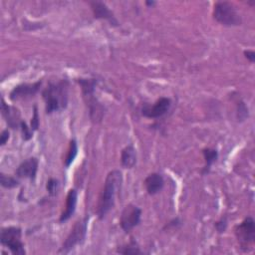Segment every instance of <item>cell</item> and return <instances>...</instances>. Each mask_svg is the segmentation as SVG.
Wrapping results in <instances>:
<instances>
[{"label":"cell","instance_id":"19","mask_svg":"<svg viewBox=\"0 0 255 255\" xmlns=\"http://www.w3.org/2000/svg\"><path fill=\"white\" fill-rule=\"evenodd\" d=\"M77 153H78V144H77V141L75 139H72L70 141V144H69V149H68V152H67V155H66V158L64 160V164L66 167H69L72 162L74 161L75 157L77 156Z\"/></svg>","mask_w":255,"mask_h":255},{"label":"cell","instance_id":"21","mask_svg":"<svg viewBox=\"0 0 255 255\" xmlns=\"http://www.w3.org/2000/svg\"><path fill=\"white\" fill-rule=\"evenodd\" d=\"M20 129H21V132H22V138H23L24 140H29V139L32 138L34 131L31 129V128H29V127L27 126V124H26L24 121L21 122Z\"/></svg>","mask_w":255,"mask_h":255},{"label":"cell","instance_id":"17","mask_svg":"<svg viewBox=\"0 0 255 255\" xmlns=\"http://www.w3.org/2000/svg\"><path fill=\"white\" fill-rule=\"evenodd\" d=\"M202 154H203L204 161H205V165H204V168H203L202 172L207 173L209 171L211 165L216 161V159L218 157V152L214 148L207 147V148H204L202 150Z\"/></svg>","mask_w":255,"mask_h":255},{"label":"cell","instance_id":"16","mask_svg":"<svg viewBox=\"0 0 255 255\" xmlns=\"http://www.w3.org/2000/svg\"><path fill=\"white\" fill-rule=\"evenodd\" d=\"M121 163L124 168H132L136 163V151L133 145L128 144L123 148L121 153Z\"/></svg>","mask_w":255,"mask_h":255},{"label":"cell","instance_id":"23","mask_svg":"<svg viewBox=\"0 0 255 255\" xmlns=\"http://www.w3.org/2000/svg\"><path fill=\"white\" fill-rule=\"evenodd\" d=\"M237 106H238L237 117L240 121H244L246 119V117H248V109L246 108V106L243 102H239Z\"/></svg>","mask_w":255,"mask_h":255},{"label":"cell","instance_id":"7","mask_svg":"<svg viewBox=\"0 0 255 255\" xmlns=\"http://www.w3.org/2000/svg\"><path fill=\"white\" fill-rule=\"evenodd\" d=\"M235 236L239 242L240 247L246 251L255 239V222L251 216H247L244 220L235 226Z\"/></svg>","mask_w":255,"mask_h":255},{"label":"cell","instance_id":"9","mask_svg":"<svg viewBox=\"0 0 255 255\" xmlns=\"http://www.w3.org/2000/svg\"><path fill=\"white\" fill-rule=\"evenodd\" d=\"M171 106V101L169 98L161 97L152 106L143 105L141 108V115L149 119H157L165 115Z\"/></svg>","mask_w":255,"mask_h":255},{"label":"cell","instance_id":"24","mask_svg":"<svg viewBox=\"0 0 255 255\" xmlns=\"http://www.w3.org/2000/svg\"><path fill=\"white\" fill-rule=\"evenodd\" d=\"M31 129L33 131L37 130L39 128V116H38V110H37V106H34V114L31 120V126H30Z\"/></svg>","mask_w":255,"mask_h":255},{"label":"cell","instance_id":"3","mask_svg":"<svg viewBox=\"0 0 255 255\" xmlns=\"http://www.w3.org/2000/svg\"><path fill=\"white\" fill-rule=\"evenodd\" d=\"M77 82L80 84L83 97L87 103L89 108V113L91 120L93 122H100L104 116V107L94 96L95 87L97 84V80L95 79H78Z\"/></svg>","mask_w":255,"mask_h":255},{"label":"cell","instance_id":"12","mask_svg":"<svg viewBox=\"0 0 255 255\" xmlns=\"http://www.w3.org/2000/svg\"><path fill=\"white\" fill-rule=\"evenodd\" d=\"M38 159L34 156L25 159L16 169V175L22 178L34 179L38 170Z\"/></svg>","mask_w":255,"mask_h":255},{"label":"cell","instance_id":"1","mask_svg":"<svg viewBox=\"0 0 255 255\" xmlns=\"http://www.w3.org/2000/svg\"><path fill=\"white\" fill-rule=\"evenodd\" d=\"M122 183L123 175L120 170L116 169L108 173L97 205V214L100 219H104L108 212L114 207L115 198L118 191L121 189Z\"/></svg>","mask_w":255,"mask_h":255},{"label":"cell","instance_id":"5","mask_svg":"<svg viewBox=\"0 0 255 255\" xmlns=\"http://www.w3.org/2000/svg\"><path fill=\"white\" fill-rule=\"evenodd\" d=\"M22 237V230L20 227L10 226L4 227L1 229L0 234V241L1 244L9 248V250L14 255H24V243L21 240Z\"/></svg>","mask_w":255,"mask_h":255},{"label":"cell","instance_id":"15","mask_svg":"<svg viewBox=\"0 0 255 255\" xmlns=\"http://www.w3.org/2000/svg\"><path fill=\"white\" fill-rule=\"evenodd\" d=\"M77 201H78V193L76 189H70L68 194H67V198H66V206L64 211L62 212L59 221L61 223L67 221L68 219L71 218V216L74 214L75 210H76V205H77Z\"/></svg>","mask_w":255,"mask_h":255},{"label":"cell","instance_id":"14","mask_svg":"<svg viewBox=\"0 0 255 255\" xmlns=\"http://www.w3.org/2000/svg\"><path fill=\"white\" fill-rule=\"evenodd\" d=\"M143 183H144L147 193L149 195H154L162 189V187L164 185V180H163V177L161 174L152 172L145 177Z\"/></svg>","mask_w":255,"mask_h":255},{"label":"cell","instance_id":"10","mask_svg":"<svg viewBox=\"0 0 255 255\" xmlns=\"http://www.w3.org/2000/svg\"><path fill=\"white\" fill-rule=\"evenodd\" d=\"M42 85L41 81H38L33 84H21L16 86L10 93L9 98L12 101H17L20 99H26L29 97H33L37 94L40 87Z\"/></svg>","mask_w":255,"mask_h":255},{"label":"cell","instance_id":"20","mask_svg":"<svg viewBox=\"0 0 255 255\" xmlns=\"http://www.w3.org/2000/svg\"><path fill=\"white\" fill-rule=\"evenodd\" d=\"M0 181H1V185L5 188H14L16 186L19 185V181L12 177V176H9V175H6L4 173H1L0 175Z\"/></svg>","mask_w":255,"mask_h":255},{"label":"cell","instance_id":"28","mask_svg":"<svg viewBox=\"0 0 255 255\" xmlns=\"http://www.w3.org/2000/svg\"><path fill=\"white\" fill-rule=\"evenodd\" d=\"M145 4H146L147 6H153V5H155V2H154V1H146Z\"/></svg>","mask_w":255,"mask_h":255},{"label":"cell","instance_id":"4","mask_svg":"<svg viewBox=\"0 0 255 255\" xmlns=\"http://www.w3.org/2000/svg\"><path fill=\"white\" fill-rule=\"evenodd\" d=\"M213 18L218 23L232 27L241 24V16L238 13L236 7L227 1H218L214 4L213 8Z\"/></svg>","mask_w":255,"mask_h":255},{"label":"cell","instance_id":"26","mask_svg":"<svg viewBox=\"0 0 255 255\" xmlns=\"http://www.w3.org/2000/svg\"><path fill=\"white\" fill-rule=\"evenodd\" d=\"M9 136H10V132L8 129H4L2 132H1V135H0V144L1 145H4L7 140L9 139Z\"/></svg>","mask_w":255,"mask_h":255},{"label":"cell","instance_id":"6","mask_svg":"<svg viewBox=\"0 0 255 255\" xmlns=\"http://www.w3.org/2000/svg\"><path fill=\"white\" fill-rule=\"evenodd\" d=\"M88 220L89 217L86 216L75 223L74 227L72 228L71 232L69 233L65 242L63 243L61 249L59 250V253H68L72 249H74L75 246L84 242L87 235Z\"/></svg>","mask_w":255,"mask_h":255},{"label":"cell","instance_id":"13","mask_svg":"<svg viewBox=\"0 0 255 255\" xmlns=\"http://www.w3.org/2000/svg\"><path fill=\"white\" fill-rule=\"evenodd\" d=\"M90 4L94 12V17L96 19L107 20L110 22L111 25H114V26L119 25V22L116 19L114 13L109 9V7L105 3L100 1H94V2H91Z\"/></svg>","mask_w":255,"mask_h":255},{"label":"cell","instance_id":"25","mask_svg":"<svg viewBox=\"0 0 255 255\" xmlns=\"http://www.w3.org/2000/svg\"><path fill=\"white\" fill-rule=\"evenodd\" d=\"M227 227V218L226 216L221 217L218 221L215 222V228L218 231V233H223L226 230Z\"/></svg>","mask_w":255,"mask_h":255},{"label":"cell","instance_id":"2","mask_svg":"<svg viewBox=\"0 0 255 255\" xmlns=\"http://www.w3.org/2000/svg\"><path fill=\"white\" fill-rule=\"evenodd\" d=\"M68 88L69 84L66 80L50 83L47 86L42 93L47 114H52L66 109L68 105Z\"/></svg>","mask_w":255,"mask_h":255},{"label":"cell","instance_id":"11","mask_svg":"<svg viewBox=\"0 0 255 255\" xmlns=\"http://www.w3.org/2000/svg\"><path fill=\"white\" fill-rule=\"evenodd\" d=\"M1 112H2V116L5 119L7 125L11 128H20L22 120H21L20 112H19V110L17 108H15L13 106H9L2 99Z\"/></svg>","mask_w":255,"mask_h":255},{"label":"cell","instance_id":"8","mask_svg":"<svg viewBox=\"0 0 255 255\" xmlns=\"http://www.w3.org/2000/svg\"><path fill=\"white\" fill-rule=\"evenodd\" d=\"M140 216L141 210L138 206L131 203L128 204L122 211L120 218V225L122 229L126 233L130 232L140 222Z\"/></svg>","mask_w":255,"mask_h":255},{"label":"cell","instance_id":"27","mask_svg":"<svg viewBox=\"0 0 255 255\" xmlns=\"http://www.w3.org/2000/svg\"><path fill=\"white\" fill-rule=\"evenodd\" d=\"M243 53H244L245 57H246L251 63H254V61H255V52H254V51L245 50Z\"/></svg>","mask_w":255,"mask_h":255},{"label":"cell","instance_id":"18","mask_svg":"<svg viewBox=\"0 0 255 255\" xmlns=\"http://www.w3.org/2000/svg\"><path fill=\"white\" fill-rule=\"evenodd\" d=\"M117 252H118V253H121V254H135V255H137V254H142V253H143V252L139 249L137 243H136L134 240H132V238H131V240L129 241L128 244L118 248Z\"/></svg>","mask_w":255,"mask_h":255},{"label":"cell","instance_id":"22","mask_svg":"<svg viewBox=\"0 0 255 255\" xmlns=\"http://www.w3.org/2000/svg\"><path fill=\"white\" fill-rule=\"evenodd\" d=\"M58 187H59V182L57 179L55 178H50L48 181H47V184H46V188L49 192L50 195H56L57 191H58Z\"/></svg>","mask_w":255,"mask_h":255}]
</instances>
